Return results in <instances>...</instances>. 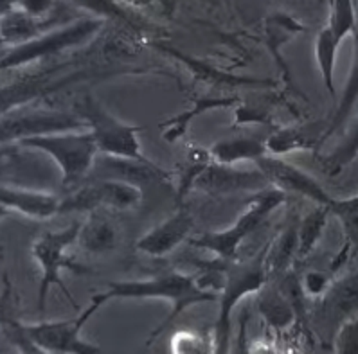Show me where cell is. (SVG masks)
I'll return each mask as SVG.
<instances>
[{
	"mask_svg": "<svg viewBox=\"0 0 358 354\" xmlns=\"http://www.w3.org/2000/svg\"><path fill=\"white\" fill-rule=\"evenodd\" d=\"M110 300H164L169 304V315L155 327L148 346L159 338L186 309L196 304L215 302L220 293L203 283L202 275H189L184 272L171 270L146 279L131 281H112L105 290Z\"/></svg>",
	"mask_w": 358,
	"mask_h": 354,
	"instance_id": "6da1fadb",
	"label": "cell"
},
{
	"mask_svg": "<svg viewBox=\"0 0 358 354\" xmlns=\"http://www.w3.org/2000/svg\"><path fill=\"white\" fill-rule=\"evenodd\" d=\"M285 196L287 194H282L274 187H266L259 193H254L247 203V209L238 216L234 223L224 230L206 232L196 239H191V245L215 256L218 263H234L247 237L252 236L268 219V216L285 203Z\"/></svg>",
	"mask_w": 358,
	"mask_h": 354,
	"instance_id": "7a4b0ae2",
	"label": "cell"
},
{
	"mask_svg": "<svg viewBox=\"0 0 358 354\" xmlns=\"http://www.w3.org/2000/svg\"><path fill=\"white\" fill-rule=\"evenodd\" d=\"M268 245L256 258L245 263H220L225 275V283L220 291V311L215 324L216 354H229L232 338V311L249 295H256L268 283L266 270Z\"/></svg>",
	"mask_w": 358,
	"mask_h": 354,
	"instance_id": "3957f363",
	"label": "cell"
},
{
	"mask_svg": "<svg viewBox=\"0 0 358 354\" xmlns=\"http://www.w3.org/2000/svg\"><path fill=\"white\" fill-rule=\"evenodd\" d=\"M18 148L49 155L62 171L64 187H76L94 171L97 155V144L89 130L64 131L52 135L33 137L17 142Z\"/></svg>",
	"mask_w": 358,
	"mask_h": 354,
	"instance_id": "277c9868",
	"label": "cell"
},
{
	"mask_svg": "<svg viewBox=\"0 0 358 354\" xmlns=\"http://www.w3.org/2000/svg\"><path fill=\"white\" fill-rule=\"evenodd\" d=\"M103 27L101 18H80L65 26H56L36 38L15 47H6L2 52V68L26 67L45 58L81 47L96 36Z\"/></svg>",
	"mask_w": 358,
	"mask_h": 354,
	"instance_id": "5b68a950",
	"label": "cell"
},
{
	"mask_svg": "<svg viewBox=\"0 0 358 354\" xmlns=\"http://www.w3.org/2000/svg\"><path fill=\"white\" fill-rule=\"evenodd\" d=\"M81 223L67 225L65 228H58V230H47L43 232L38 239L34 241L31 246V253L33 259L38 265L40 272H42V279H40V290H38V311L43 313L45 308V300L49 297L51 288L58 286L64 290L67 299L74 302L69 293L67 286L64 283V272H76V274H85V268L81 265H76L69 258V249L72 245H76L80 239Z\"/></svg>",
	"mask_w": 358,
	"mask_h": 354,
	"instance_id": "8992f818",
	"label": "cell"
},
{
	"mask_svg": "<svg viewBox=\"0 0 358 354\" xmlns=\"http://www.w3.org/2000/svg\"><path fill=\"white\" fill-rule=\"evenodd\" d=\"M78 114L85 119L99 153L122 161L148 162L139 140L141 126L124 123L114 114H110L92 96L83 97Z\"/></svg>",
	"mask_w": 358,
	"mask_h": 354,
	"instance_id": "52a82bcc",
	"label": "cell"
},
{
	"mask_svg": "<svg viewBox=\"0 0 358 354\" xmlns=\"http://www.w3.org/2000/svg\"><path fill=\"white\" fill-rule=\"evenodd\" d=\"M110 302L105 291L96 293L87 308L80 315L69 320L36 322V324H22L33 340H36L52 354H101V347L85 340L83 329L87 322L96 315L99 309Z\"/></svg>",
	"mask_w": 358,
	"mask_h": 354,
	"instance_id": "ba28073f",
	"label": "cell"
},
{
	"mask_svg": "<svg viewBox=\"0 0 358 354\" xmlns=\"http://www.w3.org/2000/svg\"><path fill=\"white\" fill-rule=\"evenodd\" d=\"M358 315V270L333 281L329 290L319 299L312 313V325L317 337L333 344L342 324Z\"/></svg>",
	"mask_w": 358,
	"mask_h": 354,
	"instance_id": "9c48e42d",
	"label": "cell"
},
{
	"mask_svg": "<svg viewBox=\"0 0 358 354\" xmlns=\"http://www.w3.org/2000/svg\"><path fill=\"white\" fill-rule=\"evenodd\" d=\"M89 130L80 114L59 110H27L2 117V142L17 144L33 137L52 135L64 131Z\"/></svg>",
	"mask_w": 358,
	"mask_h": 354,
	"instance_id": "30bf717a",
	"label": "cell"
},
{
	"mask_svg": "<svg viewBox=\"0 0 358 354\" xmlns=\"http://www.w3.org/2000/svg\"><path fill=\"white\" fill-rule=\"evenodd\" d=\"M256 168L265 175L270 187L281 191L282 194H297L310 200L315 205L331 207L335 198L322 187L315 177L306 173L304 169L290 164L282 156L265 155L256 162Z\"/></svg>",
	"mask_w": 358,
	"mask_h": 354,
	"instance_id": "8fae6325",
	"label": "cell"
},
{
	"mask_svg": "<svg viewBox=\"0 0 358 354\" xmlns=\"http://www.w3.org/2000/svg\"><path fill=\"white\" fill-rule=\"evenodd\" d=\"M270 187L268 180L259 169L243 171L236 165H224L211 162L206 171L196 178L193 189L206 194H234V193H259Z\"/></svg>",
	"mask_w": 358,
	"mask_h": 354,
	"instance_id": "7c38bea8",
	"label": "cell"
},
{
	"mask_svg": "<svg viewBox=\"0 0 358 354\" xmlns=\"http://www.w3.org/2000/svg\"><path fill=\"white\" fill-rule=\"evenodd\" d=\"M0 205L8 212L26 218L45 221L58 214H64V198L47 191L26 189V187L2 184L0 186Z\"/></svg>",
	"mask_w": 358,
	"mask_h": 354,
	"instance_id": "4fadbf2b",
	"label": "cell"
},
{
	"mask_svg": "<svg viewBox=\"0 0 358 354\" xmlns=\"http://www.w3.org/2000/svg\"><path fill=\"white\" fill-rule=\"evenodd\" d=\"M194 228V219L186 207H180L178 211L160 221L153 228L144 234L137 243L135 249L141 253H146L150 258H164L173 250L180 246L189 237Z\"/></svg>",
	"mask_w": 358,
	"mask_h": 354,
	"instance_id": "5bb4252c",
	"label": "cell"
},
{
	"mask_svg": "<svg viewBox=\"0 0 358 354\" xmlns=\"http://www.w3.org/2000/svg\"><path fill=\"white\" fill-rule=\"evenodd\" d=\"M157 49L166 52L168 56L180 61L191 76L196 81L211 84V87H224V89H240V87H275V81L265 80V78H252V76H238L232 72L222 71L216 65L209 64L206 59L196 58V56L186 54V52L178 51L175 47H169L166 43H155Z\"/></svg>",
	"mask_w": 358,
	"mask_h": 354,
	"instance_id": "9a60e30c",
	"label": "cell"
},
{
	"mask_svg": "<svg viewBox=\"0 0 358 354\" xmlns=\"http://www.w3.org/2000/svg\"><path fill=\"white\" fill-rule=\"evenodd\" d=\"M304 26L301 24L299 20H295L292 18L290 15L287 13H274L270 15L268 18L265 20V45L268 49L270 56L274 58L275 65L279 68V74H281L282 81L287 87L292 84V72L290 67L287 65V59L282 58L281 51L282 47L287 45L288 42L297 36L299 33H303Z\"/></svg>",
	"mask_w": 358,
	"mask_h": 354,
	"instance_id": "2e32d148",
	"label": "cell"
},
{
	"mask_svg": "<svg viewBox=\"0 0 358 354\" xmlns=\"http://www.w3.org/2000/svg\"><path fill=\"white\" fill-rule=\"evenodd\" d=\"M257 309L263 320L275 333H285L297 318V308L287 290H279L274 284L266 283L257 291Z\"/></svg>",
	"mask_w": 358,
	"mask_h": 354,
	"instance_id": "e0dca14e",
	"label": "cell"
},
{
	"mask_svg": "<svg viewBox=\"0 0 358 354\" xmlns=\"http://www.w3.org/2000/svg\"><path fill=\"white\" fill-rule=\"evenodd\" d=\"M238 105V97L234 96H206V97H196L191 106L184 112H180L175 117L168 119L166 123L160 124V133H162V139L168 140V142H177L182 137L186 135L187 130H189L191 123L194 119H199L200 115L207 114V112H213V110L218 108H227V106Z\"/></svg>",
	"mask_w": 358,
	"mask_h": 354,
	"instance_id": "ac0fdd59",
	"label": "cell"
},
{
	"mask_svg": "<svg viewBox=\"0 0 358 354\" xmlns=\"http://www.w3.org/2000/svg\"><path fill=\"white\" fill-rule=\"evenodd\" d=\"M213 162L224 165H238L241 162H254L268 155L266 142L257 137H229L215 142L209 148Z\"/></svg>",
	"mask_w": 358,
	"mask_h": 354,
	"instance_id": "d6986e66",
	"label": "cell"
},
{
	"mask_svg": "<svg viewBox=\"0 0 358 354\" xmlns=\"http://www.w3.org/2000/svg\"><path fill=\"white\" fill-rule=\"evenodd\" d=\"M97 191L99 205L114 209V211H134L143 202V187L137 182L127 178L106 177L94 182Z\"/></svg>",
	"mask_w": 358,
	"mask_h": 354,
	"instance_id": "ffe728a7",
	"label": "cell"
},
{
	"mask_svg": "<svg viewBox=\"0 0 358 354\" xmlns=\"http://www.w3.org/2000/svg\"><path fill=\"white\" fill-rule=\"evenodd\" d=\"M49 29H52V27L47 24V20L29 17L13 6H9L6 13L2 15V43H4V49L29 42V40L36 38Z\"/></svg>",
	"mask_w": 358,
	"mask_h": 354,
	"instance_id": "44dd1931",
	"label": "cell"
},
{
	"mask_svg": "<svg viewBox=\"0 0 358 354\" xmlns=\"http://www.w3.org/2000/svg\"><path fill=\"white\" fill-rule=\"evenodd\" d=\"M117 228L108 218L101 214H90L89 219L81 223L78 245L85 252L101 256V253L112 252L117 246Z\"/></svg>",
	"mask_w": 358,
	"mask_h": 354,
	"instance_id": "7402d4cb",
	"label": "cell"
},
{
	"mask_svg": "<svg viewBox=\"0 0 358 354\" xmlns=\"http://www.w3.org/2000/svg\"><path fill=\"white\" fill-rule=\"evenodd\" d=\"M358 103V36L355 38V54L353 61H351L350 74H348V80H345L344 90H342V96L338 99V105L335 106V112H333V117L329 119V124L322 131V137H320L319 146L326 142L328 139H331L338 130L345 124V121L350 119L351 112L357 106Z\"/></svg>",
	"mask_w": 358,
	"mask_h": 354,
	"instance_id": "603a6c76",
	"label": "cell"
},
{
	"mask_svg": "<svg viewBox=\"0 0 358 354\" xmlns=\"http://www.w3.org/2000/svg\"><path fill=\"white\" fill-rule=\"evenodd\" d=\"M320 137H322V133L313 131V128L287 126L274 131L265 142L268 155L285 156L288 153L303 152V149L312 148V146H319Z\"/></svg>",
	"mask_w": 358,
	"mask_h": 354,
	"instance_id": "cb8c5ba5",
	"label": "cell"
},
{
	"mask_svg": "<svg viewBox=\"0 0 358 354\" xmlns=\"http://www.w3.org/2000/svg\"><path fill=\"white\" fill-rule=\"evenodd\" d=\"M342 42L328 29H322L315 36V61L319 67L322 84L329 92V96L335 97V68H337V56Z\"/></svg>",
	"mask_w": 358,
	"mask_h": 354,
	"instance_id": "d4e9b609",
	"label": "cell"
},
{
	"mask_svg": "<svg viewBox=\"0 0 358 354\" xmlns=\"http://www.w3.org/2000/svg\"><path fill=\"white\" fill-rule=\"evenodd\" d=\"M169 354H216L215 325L211 329H180L169 340Z\"/></svg>",
	"mask_w": 358,
	"mask_h": 354,
	"instance_id": "484cf974",
	"label": "cell"
},
{
	"mask_svg": "<svg viewBox=\"0 0 358 354\" xmlns=\"http://www.w3.org/2000/svg\"><path fill=\"white\" fill-rule=\"evenodd\" d=\"M295 256H299V237H297V227H288L275 237V241L268 243V253H266V270L270 274L285 272Z\"/></svg>",
	"mask_w": 358,
	"mask_h": 354,
	"instance_id": "4316f807",
	"label": "cell"
},
{
	"mask_svg": "<svg viewBox=\"0 0 358 354\" xmlns=\"http://www.w3.org/2000/svg\"><path fill=\"white\" fill-rule=\"evenodd\" d=\"M358 158V119L348 126L338 144L322 158V165L328 175H338L342 169Z\"/></svg>",
	"mask_w": 358,
	"mask_h": 354,
	"instance_id": "83f0119b",
	"label": "cell"
},
{
	"mask_svg": "<svg viewBox=\"0 0 358 354\" xmlns=\"http://www.w3.org/2000/svg\"><path fill=\"white\" fill-rule=\"evenodd\" d=\"M331 214V207L315 205L312 211L308 212L301 223L297 225V237H299V256L304 258L312 252L324 234L328 216Z\"/></svg>",
	"mask_w": 358,
	"mask_h": 354,
	"instance_id": "f1b7e54d",
	"label": "cell"
},
{
	"mask_svg": "<svg viewBox=\"0 0 358 354\" xmlns=\"http://www.w3.org/2000/svg\"><path fill=\"white\" fill-rule=\"evenodd\" d=\"M329 31L344 42L348 36L357 34V15L353 0H329V18L326 24Z\"/></svg>",
	"mask_w": 358,
	"mask_h": 354,
	"instance_id": "f546056e",
	"label": "cell"
},
{
	"mask_svg": "<svg viewBox=\"0 0 358 354\" xmlns=\"http://www.w3.org/2000/svg\"><path fill=\"white\" fill-rule=\"evenodd\" d=\"M67 4L76 6V8L89 11L96 18H114V20H122L127 24H135V17L130 13L127 6H122L117 0H65Z\"/></svg>",
	"mask_w": 358,
	"mask_h": 354,
	"instance_id": "4dcf8cb0",
	"label": "cell"
},
{
	"mask_svg": "<svg viewBox=\"0 0 358 354\" xmlns=\"http://www.w3.org/2000/svg\"><path fill=\"white\" fill-rule=\"evenodd\" d=\"M331 214L337 216L341 221L348 243L358 250V194L351 198H335L331 205Z\"/></svg>",
	"mask_w": 358,
	"mask_h": 354,
	"instance_id": "1f68e13d",
	"label": "cell"
},
{
	"mask_svg": "<svg viewBox=\"0 0 358 354\" xmlns=\"http://www.w3.org/2000/svg\"><path fill=\"white\" fill-rule=\"evenodd\" d=\"M6 334H8L9 341L15 347L17 354H52L51 351H47L45 347L40 346L38 341L33 340L24 329V325L18 324V322H9L6 325Z\"/></svg>",
	"mask_w": 358,
	"mask_h": 354,
	"instance_id": "d6a6232c",
	"label": "cell"
},
{
	"mask_svg": "<svg viewBox=\"0 0 358 354\" xmlns=\"http://www.w3.org/2000/svg\"><path fill=\"white\" fill-rule=\"evenodd\" d=\"M335 354H358V315L341 325L333 338Z\"/></svg>",
	"mask_w": 358,
	"mask_h": 354,
	"instance_id": "836d02e7",
	"label": "cell"
},
{
	"mask_svg": "<svg viewBox=\"0 0 358 354\" xmlns=\"http://www.w3.org/2000/svg\"><path fill=\"white\" fill-rule=\"evenodd\" d=\"M301 291H303L306 297H312V299H320L324 295L326 291L329 290V286L333 284V281L329 279L328 274L320 270H310L303 275L301 279Z\"/></svg>",
	"mask_w": 358,
	"mask_h": 354,
	"instance_id": "e575fe53",
	"label": "cell"
},
{
	"mask_svg": "<svg viewBox=\"0 0 358 354\" xmlns=\"http://www.w3.org/2000/svg\"><path fill=\"white\" fill-rule=\"evenodd\" d=\"M250 337H249V311L245 309L238 318L236 333L232 334L229 354H250Z\"/></svg>",
	"mask_w": 358,
	"mask_h": 354,
	"instance_id": "d590c367",
	"label": "cell"
},
{
	"mask_svg": "<svg viewBox=\"0 0 358 354\" xmlns=\"http://www.w3.org/2000/svg\"><path fill=\"white\" fill-rule=\"evenodd\" d=\"M55 6V0H17L13 8L20 9L29 17L38 18V20H49V15L52 13Z\"/></svg>",
	"mask_w": 358,
	"mask_h": 354,
	"instance_id": "8d00e7d4",
	"label": "cell"
},
{
	"mask_svg": "<svg viewBox=\"0 0 358 354\" xmlns=\"http://www.w3.org/2000/svg\"><path fill=\"white\" fill-rule=\"evenodd\" d=\"M250 354H281L274 340L268 338H254L250 341Z\"/></svg>",
	"mask_w": 358,
	"mask_h": 354,
	"instance_id": "74e56055",
	"label": "cell"
},
{
	"mask_svg": "<svg viewBox=\"0 0 358 354\" xmlns=\"http://www.w3.org/2000/svg\"><path fill=\"white\" fill-rule=\"evenodd\" d=\"M117 2H121L127 8H146V6L153 4L155 0H117Z\"/></svg>",
	"mask_w": 358,
	"mask_h": 354,
	"instance_id": "f35d334b",
	"label": "cell"
},
{
	"mask_svg": "<svg viewBox=\"0 0 358 354\" xmlns=\"http://www.w3.org/2000/svg\"><path fill=\"white\" fill-rule=\"evenodd\" d=\"M353 6H355V15H357V34H355V38L358 36V0H353Z\"/></svg>",
	"mask_w": 358,
	"mask_h": 354,
	"instance_id": "ab89813d",
	"label": "cell"
}]
</instances>
